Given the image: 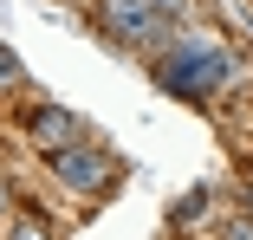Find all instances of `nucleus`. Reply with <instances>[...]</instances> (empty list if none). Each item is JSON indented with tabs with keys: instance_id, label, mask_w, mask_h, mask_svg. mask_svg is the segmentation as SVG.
<instances>
[{
	"instance_id": "obj_3",
	"label": "nucleus",
	"mask_w": 253,
	"mask_h": 240,
	"mask_svg": "<svg viewBox=\"0 0 253 240\" xmlns=\"http://www.w3.org/2000/svg\"><path fill=\"white\" fill-rule=\"evenodd\" d=\"M52 175L72 188V195H97L117 169H111V156L104 150H91V143H72V150H52Z\"/></svg>"
},
{
	"instance_id": "obj_1",
	"label": "nucleus",
	"mask_w": 253,
	"mask_h": 240,
	"mask_svg": "<svg viewBox=\"0 0 253 240\" xmlns=\"http://www.w3.org/2000/svg\"><path fill=\"white\" fill-rule=\"evenodd\" d=\"M227 78H234V59L214 39H182V45H169L156 59V84L175 91V98H214Z\"/></svg>"
},
{
	"instance_id": "obj_6",
	"label": "nucleus",
	"mask_w": 253,
	"mask_h": 240,
	"mask_svg": "<svg viewBox=\"0 0 253 240\" xmlns=\"http://www.w3.org/2000/svg\"><path fill=\"white\" fill-rule=\"evenodd\" d=\"M13 240H45V227H39V221H20V227H13Z\"/></svg>"
},
{
	"instance_id": "obj_7",
	"label": "nucleus",
	"mask_w": 253,
	"mask_h": 240,
	"mask_svg": "<svg viewBox=\"0 0 253 240\" xmlns=\"http://www.w3.org/2000/svg\"><path fill=\"white\" fill-rule=\"evenodd\" d=\"M227 240H253V221H234V227H227Z\"/></svg>"
},
{
	"instance_id": "obj_5",
	"label": "nucleus",
	"mask_w": 253,
	"mask_h": 240,
	"mask_svg": "<svg viewBox=\"0 0 253 240\" xmlns=\"http://www.w3.org/2000/svg\"><path fill=\"white\" fill-rule=\"evenodd\" d=\"M7 84H20V52L0 45V91H7Z\"/></svg>"
},
{
	"instance_id": "obj_4",
	"label": "nucleus",
	"mask_w": 253,
	"mask_h": 240,
	"mask_svg": "<svg viewBox=\"0 0 253 240\" xmlns=\"http://www.w3.org/2000/svg\"><path fill=\"white\" fill-rule=\"evenodd\" d=\"M33 143H39L45 156H52V150H72V143H78V117H72V111H52V104H45V111L33 117Z\"/></svg>"
},
{
	"instance_id": "obj_8",
	"label": "nucleus",
	"mask_w": 253,
	"mask_h": 240,
	"mask_svg": "<svg viewBox=\"0 0 253 240\" xmlns=\"http://www.w3.org/2000/svg\"><path fill=\"white\" fill-rule=\"evenodd\" d=\"M247 201H253V195H247Z\"/></svg>"
},
{
	"instance_id": "obj_2",
	"label": "nucleus",
	"mask_w": 253,
	"mask_h": 240,
	"mask_svg": "<svg viewBox=\"0 0 253 240\" xmlns=\"http://www.w3.org/2000/svg\"><path fill=\"white\" fill-rule=\"evenodd\" d=\"M97 20H104V33L117 39H156L163 26L188 20V0H97Z\"/></svg>"
}]
</instances>
